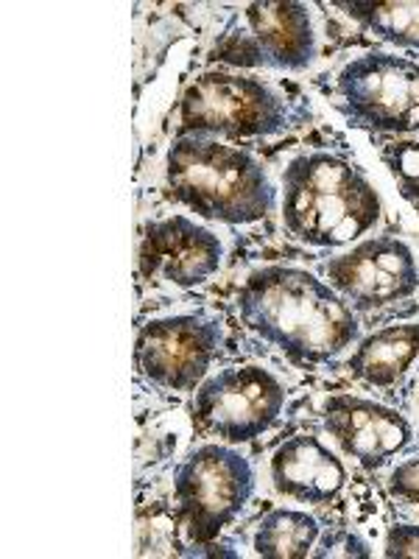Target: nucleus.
<instances>
[{"label":"nucleus","instance_id":"2","mask_svg":"<svg viewBox=\"0 0 419 559\" xmlns=\"http://www.w3.org/2000/svg\"><path fill=\"white\" fill-rule=\"evenodd\" d=\"M171 197L196 216L222 224H254L277 207V188L261 159L218 138L182 134L166 154Z\"/></svg>","mask_w":419,"mask_h":559},{"label":"nucleus","instance_id":"3","mask_svg":"<svg viewBox=\"0 0 419 559\" xmlns=\"http://www.w3.org/2000/svg\"><path fill=\"white\" fill-rule=\"evenodd\" d=\"M283 224L308 247L336 249L358 241L381 218L372 182L327 152L302 154L283 174Z\"/></svg>","mask_w":419,"mask_h":559},{"label":"nucleus","instance_id":"4","mask_svg":"<svg viewBox=\"0 0 419 559\" xmlns=\"http://www.w3.org/2000/svg\"><path fill=\"white\" fill-rule=\"evenodd\" d=\"M288 127L286 98L258 79L204 73L179 102V138H266Z\"/></svg>","mask_w":419,"mask_h":559},{"label":"nucleus","instance_id":"5","mask_svg":"<svg viewBox=\"0 0 419 559\" xmlns=\"http://www.w3.org/2000/svg\"><path fill=\"white\" fill-rule=\"evenodd\" d=\"M254 496V471L236 448L207 442L179 464L173 476L179 521L188 540H216L224 526L241 515Z\"/></svg>","mask_w":419,"mask_h":559},{"label":"nucleus","instance_id":"17","mask_svg":"<svg viewBox=\"0 0 419 559\" xmlns=\"http://www.w3.org/2000/svg\"><path fill=\"white\" fill-rule=\"evenodd\" d=\"M311 557L316 559H369L372 551H369L367 540L361 534L349 532V528H331V532L319 534L316 546H313Z\"/></svg>","mask_w":419,"mask_h":559},{"label":"nucleus","instance_id":"10","mask_svg":"<svg viewBox=\"0 0 419 559\" xmlns=\"http://www.w3.org/2000/svg\"><path fill=\"white\" fill-rule=\"evenodd\" d=\"M224 243L188 216L148 222L140 238V274L177 288H196L222 269Z\"/></svg>","mask_w":419,"mask_h":559},{"label":"nucleus","instance_id":"9","mask_svg":"<svg viewBox=\"0 0 419 559\" xmlns=\"http://www.w3.org/2000/svg\"><path fill=\"white\" fill-rule=\"evenodd\" d=\"M327 286L358 308L392 306L419 288L414 249L392 236L367 238L324 266Z\"/></svg>","mask_w":419,"mask_h":559},{"label":"nucleus","instance_id":"19","mask_svg":"<svg viewBox=\"0 0 419 559\" xmlns=\"http://www.w3.org/2000/svg\"><path fill=\"white\" fill-rule=\"evenodd\" d=\"M388 489L392 496L403 498V501H419V459H408V462L397 464L388 478Z\"/></svg>","mask_w":419,"mask_h":559},{"label":"nucleus","instance_id":"7","mask_svg":"<svg viewBox=\"0 0 419 559\" xmlns=\"http://www.w3.org/2000/svg\"><path fill=\"white\" fill-rule=\"evenodd\" d=\"M286 406V386L263 367H232L204 378L193 394L199 428L229 445L266 433Z\"/></svg>","mask_w":419,"mask_h":559},{"label":"nucleus","instance_id":"8","mask_svg":"<svg viewBox=\"0 0 419 559\" xmlns=\"http://www.w3.org/2000/svg\"><path fill=\"white\" fill-rule=\"evenodd\" d=\"M222 347V328L196 313H177L143 324L134 342V361L152 383L191 392L207 378Z\"/></svg>","mask_w":419,"mask_h":559},{"label":"nucleus","instance_id":"11","mask_svg":"<svg viewBox=\"0 0 419 559\" xmlns=\"http://www.w3.org/2000/svg\"><path fill=\"white\" fill-rule=\"evenodd\" d=\"M324 428L333 433L347 456L358 459L363 467H378L411 442V426L400 412L383 403L333 394L324 401Z\"/></svg>","mask_w":419,"mask_h":559},{"label":"nucleus","instance_id":"15","mask_svg":"<svg viewBox=\"0 0 419 559\" xmlns=\"http://www.w3.org/2000/svg\"><path fill=\"white\" fill-rule=\"evenodd\" d=\"M322 526L302 509H272L254 526L252 548L266 559H306L316 546Z\"/></svg>","mask_w":419,"mask_h":559},{"label":"nucleus","instance_id":"12","mask_svg":"<svg viewBox=\"0 0 419 559\" xmlns=\"http://www.w3.org/2000/svg\"><path fill=\"white\" fill-rule=\"evenodd\" d=\"M252 32V57L274 70H306L316 57V32L308 7L294 0L252 3L247 12Z\"/></svg>","mask_w":419,"mask_h":559},{"label":"nucleus","instance_id":"13","mask_svg":"<svg viewBox=\"0 0 419 559\" xmlns=\"http://www.w3.org/2000/svg\"><path fill=\"white\" fill-rule=\"evenodd\" d=\"M272 481L279 496L302 503H327L344 489L347 471L324 442L299 433L274 451Z\"/></svg>","mask_w":419,"mask_h":559},{"label":"nucleus","instance_id":"18","mask_svg":"<svg viewBox=\"0 0 419 559\" xmlns=\"http://www.w3.org/2000/svg\"><path fill=\"white\" fill-rule=\"evenodd\" d=\"M383 554L388 559H419V526L397 523V526L388 528Z\"/></svg>","mask_w":419,"mask_h":559},{"label":"nucleus","instance_id":"14","mask_svg":"<svg viewBox=\"0 0 419 559\" xmlns=\"http://www.w3.org/2000/svg\"><path fill=\"white\" fill-rule=\"evenodd\" d=\"M419 358V322L388 324L358 338L349 356V372L369 386H392Z\"/></svg>","mask_w":419,"mask_h":559},{"label":"nucleus","instance_id":"16","mask_svg":"<svg viewBox=\"0 0 419 559\" xmlns=\"http://www.w3.org/2000/svg\"><path fill=\"white\" fill-rule=\"evenodd\" d=\"M352 14L372 34L386 43L419 51V0H388V3H356Z\"/></svg>","mask_w":419,"mask_h":559},{"label":"nucleus","instance_id":"6","mask_svg":"<svg viewBox=\"0 0 419 559\" xmlns=\"http://www.w3.org/2000/svg\"><path fill=\"white\" fill-rule=\"evenodd\" d=\"M342 109L356 127L419 132V64L392 53H367L338 73Z\"/></svg>","mask_w":419,"mask_h":559},{"label":"nucleus","instance_id":"1","mask_svg":"<svg viewBox=\"0 0 419 559\" xmlns=\"http://www.w3.org/2000/svg\"><path fill=\"white\" fill-rule=\"evenodd\" d=\"M238 311L249 331L302 364L331 361L361 338L342 294L297 266H263L249 274Z\"/></svg>","mask_w":419,"mask_h":559}]
</instances>
